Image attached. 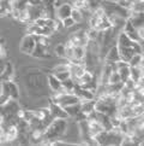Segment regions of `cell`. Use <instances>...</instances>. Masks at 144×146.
<instances>
[{"mask_svg":"<svg viewBox=\"0 0 144 146\" xmlns=\"http://www.w3.org/2000/svg\"><path fill=\"white\" fill-rule=\"evenodd\" d=\"M67 118H55L50 122L43 132V141L41 145H50V143L56 139L64 137L67 132Z\"/></svg>","mask_w":144,"mask_h":146,"instance_id":"cell-1","label":"cell"},{"mask_svg":"<svg viewBox=\"0 0 144 146\" xmlns=\"http://www.w3.org/2000/svg\"><path fill=\"white\" fill-rule=\"evenodd\" d=\"M0 86H1V94L6 96L10 99H16V100L19 98V88L12 80L1 81Z\"/></svg>","mask_w":144,"mask_h":146,"instance_id":"cell-2","label":"cell"},{"mask_svg":"<svg viewBox=\"0 0 144 146\" xmlns=\"http://www.w3.org/2000/svg\"><path fill=\"white\" fill-rule=\"evenodd\" d=\"M35 45H36V41H35L34 35L27 34V35H25L24 38L22 39V41H20L19 50H20V52H22V53H24V54L31 56L33 51H34V48H35Z\"/></svg>","mask_w":144,"mask_h":146,"instance_id":"cell-3","label":"cell"},{"mask_svg":"<svg viewBox=\"0 0 144 146\" xmlns=\"http://www.w3.org/2000/svg\"><path fill=\"white\" fill-rule=\"evenodd\" d=\"M73 93L79 98V100H94V99H96L94 91L88 90V88L79 86V85H77V83L73 88Z\"/></svg>","mask_w":144,"mask_h":146,"instance_id":"cell-4","label":"cell"},{"mask_svg":"<svg viewBox=\"0 0 144 146\" xmlns=\"http://www.w3.org/2000/svg\"><path fill=\"white\" fill-rule=\"evenodd\" d=\"M48 109H49L50 117H52L53 119H55V118H69V115L66 113V111L64 110V108L58 105V104L52 102V100L49 102Z\"/></svg>","mask_w":144,"mask_h":146,"instance_id":"cell-5","label":"cell"},{"mask_svg":"<svg viewBox=\"0 0 144 146\" xmlns=\"http://www.w3.org/2000/svg\"><path fill=\"white\" fill-rule=\"evenodd\" d=\"M72 11V6L69 4H65V5H61V6L54 9V15H55V19L58 21H63L66 17H70Z\"/></svg>","mask_w":144,"mask_h":146,"instance_id":"cell-6","label":"cell"},{"mask_svg":"<svg viewBox=\"0 0 144 146\" xmlns=\"http://www.w3.org/2000/svg\"><path fill=\"white\" fill-rule=\"evenodd\" d=\"M47 81H48V86L50 88V91H52L53 93L63 91V85H61V81L53 74V72H50V74L47 76Z\"/></svg>","mask_w":144,"mask_h":146,"instance_id":"cell-7","label":"cell"},{"mask_svg":"<svg viewBox=\"0 0 144 146\" xmlns=\"http://www.w3.org/2000/svg\"><path fill=\"white\" fill-rule=\"evenodd\" d=\"M31 56L35 57V58H48V57H50L48 46H45V45H41V44H36Z\"/></svg>","mask_w":144,"mask_h":146,"instance_id":"cell-8","label":"cell"},{"mask_svg":"<svg viewBox=\"0 0 144 146\" xmlns=\"http://www.w3.org/2000/svg\"><path fill=\"white\" fill-rule=\"evenodd\" d=\"M14 75V68L11 62H6L5 66L0 74V80L1 81H7V80H12Z\"/></svg>","mask_w":144,"mask_h":146,"instance_id":"cell-9","label":"cell"},{"mask_svg":"<svg viewBox=\"0 0 144 146\" xmlns=\"http://www.w3.org/2000/svg\"><path fill=\"white\" fill-rule=\"evenodd\" d=\"M130 79L135 83L143 81V65L130 66Z\"/></svg>","mask_w":144,"mask_h":146,"instance_id":"cell-10","label":"cell"},{"mask_svg":"<svg viewBox=\"0 0 144 146\" xmlns=\"http://www.w3.org/2000/svg\"><path fill=\"white\" fill-rule=\"evenodd\" d=\"M118 60H120V56H119V51H118L117 45H114V46H112L111 50L106 53L105 62L106 63H115Z\"/></svg>","mask_w":144,"mask_h":146,"instance_id":"cell-11","label":"cell"},{"mask_svg":"<svg viewBox=\"0 0 144 146\" xmlns=\"http://www.w3.org/2000/svg\"><path fill=\"white\" fill-rule=\"evenodd\" d=\"M94 110H95V99L94 100H81V111L84 112L86 117Z\"/></svg>","mask_w":144,"mask_h":146,"instance_id":"cell-12","label":"cell"},{"mask_svg":"<svg viewBox=\"0 0 144 146\" xmlns=\"http://www.w3.org/2000/svg\"><path fill=\"white\" fill-rule=\"evenodd\" d=\"M64 110L66 111V113L69 115V117H75L77 113L81 111V102L71 104V105H66L64 106Z\"/></svg>","mask_w":144,"mask_h":146,"instance_id":"cell-13","label":"cell"},{"mask_svg":"<svg viewBox=\"0 0 144 146\" xmlns=\"http://www.w3.org/2000/svg\"><path fill=\"white\" fill-rule=\"evenodd\" d=\"M117 71L119 72V76H120V79H121V82H125V81H127L128 79H130V65H128V63H126L125 65L120 66Z\"/></svg>","mask_w":144,"mask_h":146,"instance_id":"cell-14","label":"cell"},{"mask_svg":"<svg viewBox=\"0 0 144 146\" xmlns=\"http://www.w3.org/2000/svg\"><path fill=\"white\" fill-rule=\"evenodd\" d=\"M130 66H139L143 65V54L142 53H135L133 54L130 60L127 62Z\"/></svg>","mask_w":144,"mask_h":146,"instance_id":"cell-15","label":"cell"},{"mask_svg":"<svg viewBox=\"0 0 144 146\" xmlns=\"http://www.w3.org/2000/svg\"><path fill=\"white\" fill-rule=\"evenodd\" d=\"M61 85H63V90L66 92H70V93H73V88L76 86V82L73 81L72 77H69L64 81H61Z\"/></svg>","mask_w":144,"mask_h":146,"instance_id":"cell-16","label":"cell"},{"mask_svg":"<svg viewBox=\"0 0 144 146\" xmlns=\"http://www.w3.org/2000/svg\"><path fill=\"white\" fill-rule=\"evenodd\" d=\"M71 18L75 21V23H81L84 18V15L83 12L81 11L79 9H76V7H72V11H71Z\"/></svg>","mask_w":144,"mask_h":146,"instance_id":"cell-17","label":"cell"},{"mask_svg":"<svg viewBox=\"0 0 144 146\" xmlns=\"http://www.w3.org/2000/svg\"><path fill=\"white\" fill-rule=\"evenodd\" d=\"M121 82V79L119 76V72L117 70H113L109 76H108V80H107V83H109V85H115V83H119Z\"/></svg>","mask_w":144,"mask_h":146,"instance_id":"cell-18","label":"cell"},{"mask_svg":"<svg viewBox=\"0 0 144 146\" xmlns=\"http://www.w3.org/2000/svg\"><path fill=\"white\" fill-rule=\"evenodd\" d=\"M54 52H55V56L60 57V58H65V54H66L65 44H58V46L54 48Z\"/></svg>","mask_w":144,"mask_h":146,"instance_id":"cell-19","label":"cell"},{"mask_svg":"<svg viewBox=\"0 0 144 146\" xmlns=\"http://www.w3.org/2000/svg\"><path fill=\"white\" fill-rule=\"evenodd\" d=\"M61 71H70V64L69 62L67 63H61V64H58L55 65L53 68V74H55V72H61Z\"/></svg>","mask_w":144,"mask_h":146,"instance_id":"cell-20","label":"cell"},{"mask_svg":"<svg viewBox=\"0 0 144 146\" xmlns=\"http://www.w3.org/2000/svg\"><path fill=\"white\" fill-rule=\"evenodd\" d=\"M60 22H61V24H63V27H64V28H72V27H73V25L76 24V23H75V21L71 18V16L64 18L63 21H60Z\"/></svg>","mask_w":144,"mask_h":146,"instance_id":"cell-21","label":"cell"},{"mask_svg":"<svg viewBox=\"0 0 144 146\" xmlns=\"http://www.w3.org/2000/svg\"><path fill=\"white\" fill-rule=\"evenodd\" d=\"M60 81H64L66 79H69V77H71V72L70 71H61V72H55L54 74Z\"/></svg>","mask_w":144,"mask_h":146,"instance_id":"cell-22","label":"cell"},{"mask_svg":"<svg viewBox=\"0 0 144 146\" xmlns=\"http://www.w3.org/2000/svg\"><path fill=\"white\" fill-rule=\"evenodd\" d=\"M5 122V113L3 111H0V126Z\"/></svg>","mask_w":144,"mask_h":146,"instance_id":"cell-23","label":"cell"},{"mask_svg":"<svg viewBox=\"0 0 144 146\" xmlns=\"http://www.w3.org/2000/svg\"><path fill=\"white\" fill-rule=\"evenodd\" d=\"M3 45H5V40H4L3 38H0V48H1Z\"/></svg>","mask_w":144,"mask_h":146,"instance_id":"cell-24","label":"cell"},{"mask_svg":"<svg viewBox=\"0 0 144 146\" xmlns=\"http://www.w3.org/2000/svg\"><path fill=\"white\" fill-rule=\"evenodd\" d=\"M0 92H1V86H0Z\"/></svg>","mask_w":144,"mask_h":146,"instance_id":"cell-25","label":"cell"},{"mask_svg":"<svg viewBox=\"0 0 144 146\" xmlns=\"http://www.w3.org/2000/svg\"><path fill=\"white\" fill-rule=\"evenodd\" d=\"M0 94H1V92H0Z\"/></svg>","mask_w":144,"mask_h":146,"instance_id":"cell-26","label":"cell"}]
</instances>
